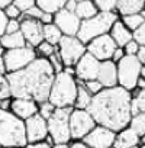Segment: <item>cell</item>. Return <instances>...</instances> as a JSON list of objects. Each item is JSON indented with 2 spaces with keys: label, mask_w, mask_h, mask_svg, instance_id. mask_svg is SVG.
I'll list each match as a JSON object with an SVG mask.
<instances>
[{
  "label": "cell",
  "mask_w": 145,
  "mask_h": 148,
  "mask_svg": "<svg viewBox=\"0 0 145 148\" xmlns=\"http://www.w3.org/2000/svg\"><path fill=\"white\" fill-rule=\"evenodd\" d=\"M132 92L120 87H105L93 96L89 112L97 125L106 126L115 132L126 128L132 118L131 112Z\"/></svg>",
  "instance_id": "obj_1"
},
{
  "label": "cell",
  "mask_w": 145,
  "mask_h": 148,
  "mask_svg": "<svg viewBox=\"0 0 145 148\" xmlns=\"http://www.w3.org/2000/svg\"><path fill=\"white\" fill-rule=\"evenodd\" d=\"M55 73L48 58L36 57L25 68L8 73L13 97L32 99L36 103L48 100Z\"/></svg>",
  "instance_id": "obj_2"
},
{
  "label": "cell",
  "mask_w": 145,
  "mask_h": 148,
  "mask_svg": "<svg viewBox=\"0 0 145 148\" xmlns=\"http://www.w3.org/2000/svg\"><path fill=\"white\" fill-rule=\"evenodd\" d=\"M79 82L74 74H70L67 71H61L55 74L48 100L55 108H68L74 105L76 95H77Z\"/></svg>",
  "instance_id": "obj_3"
},
{
  "label": "cell",
  "mask_w": 145,
  "mask_h": 148,
  "mask_svg": "<svg viewBox=\"0 0 145 148\" xmlns=\"http://www.w3.org/2000/svg\"><path fill=\"white\" fill-rule=\"evenodd\" d=\"M0 144L25 147L28 144L25 134V121L10 110L0 109Z\"/></svg>",
  "instance_id": "obj_4"
},
{
  "label": "cell",
  "mask_w": 145,
  "mask_h": 148,
  "mask_svg": "<svg viewBox=\"0 0 145 148\" xmlns=\"http://www.w3.org/2000/svg\"><path fill=\"white\" fill-rule=\"evenodd\" d=\"M119 19L118 13L113 12H99L97 15H94L90 19L81 21L80 29L77 32V38L83 42V44H89L92 39L109 34L112 25Z\"/></svg>",
  "instance_id": "obj_5"
},
{
  "label": "cell",
  "mask_w": 145,
  "mask_h": 148,
  "mask_svg": "<svg viewBox=\"0 0 145 148\" xmlns=\"http://www.w3.org/2000/svg\"><path fill=\"white\" fill-rule=\"evenodd\" d=\"M72 106L68 108H55L54 113L47 119L48 123V135L52 138L54 144H70V113Z\"/></svg>",
  "instance_id": "obj_6"
},
{
  "label": "cell",
  "mask_w": 145,
  "mask_h": 148,
  "mask_svg": "<svg viewBox=\"0 0 145 148\" xmlns=\"http://www.w3.org/2000/svg\"><path fill=\"white\" fill-rule=\"evenodd\" d=\"M142 64L136 55H125L120 61L116 62L118 68V86L133 92L136 89V82L139 79V71Z\"/></svg>",
  "instance_id": "obj_7"
},
{
  "label": "cell",
  "mask_w": 145,
  "mask_h": 148,
  "mask_svg": "<svg viewBox=\"0 0 145 148\" xmlns=\"http://www.w3.org/2000/svg\"><path fill=\"white\" fill-rule=\"evenodd\" d=\"M86 51V44H83L77 36L62 35L57 45V52L60 54L64 67H74Z\"/></svg>",
  "instance_id": "obj_8"
},
{
  "label": "cell",
  "mask_w": 145,
  "mask_h": 148,
  "mask_svg": "<svg viewBox=\"0 0 145 148\" xmlns=\"http://www.w3.org/2000/svg\"><path fill=\"white\" fill-rule=\"evenodd\" d=\"M36 57H38V54H36L35 48L28 45V44L25 47H21V48L5 49V52H3V60H5L8 73H15V71L25 68Z\"/></svg>",
  "instance_id": "obj_9"
},
{
  "label": "cell",
  "mask_w": 145,
  "mask_h": 148,
  "mask_svg": "<svg viewBox=\"0 0 145 148\" xmlns=\"http://www.w3.org/2000/svg\"><path fill=\"white\" fill-rule=\"evenodd\" d=\"M96 125L97 123H96V121L93 119V116L90 115L89 110L72 108V110L70 113V134H71V141L72 139H76V141L83 139Z\"/></svg>",
  "instance_id": "obj_10"
},
{
  "label": "cell",
  "mask_w": 145,
  "mask_h": 148,
  "mask_svg": "<svg viewBox=\"0 0 145 148\" xmlns=\"http://www.w3.org/2000/svg\"><path fill=\"white\" fill-rule=\"evenodd\" d=\"M116 47H118L116 42L113 41V38L109 34L100 35V36L92 39L89 44H86L87 52L92 54L99 61L112 60V55H113V51L116 49Z\"/></svg>",
  "instance_id": "obj_11"
},
{
  "label": "cell",
  "mask_w": 145,
  "mask_h": 148,
  "mask_svg": "<svg viewBox=\"0 0 145 148\" xmlns=\"http://www.w3.org/2000/svg\"><path fill=\"white\" fill-rule=\"evenodd\" d=\"M99 67H100V61L86 51L81 55V58L77 61V64L74 65V76L79 82L94 80L97 79Z\"/></svg>",
  "instance_id": "obj_12"
},
{
  "label": "cell",
  "mask_w": 145,
  "mask_h": 148,
  "mask_svg": "<svg viewBox=\"0 0 145 148\" xmlns=\"http://www.w3.org/2000/svg\"><path fill=\"white\" fill-rule=\"evenodd\" d=\"M115 136H116L115 131L102 125H96L81 141L86 142L90 148H112Z\"/></svg>",
  "instance_id": "obj_13"
},
{
  "label": "cell",
  "mask_w": 145,
  "mask_h": 148,
  "mask_svg": "<svg viewBox=\"0 0 145 148\" xmlns=\"http://www.w3.org/2000/svg\"><path fill=\"white\" fill-rule=\"evenodd\" d=\"M54 23L58 26V29L62 32V35L77 36V32L81 25V19L74 12H70L62 8L54 13Z\"/></svg>",
  "instance_id": "obj_14"
},
{
  "label": "cell",
  "mask_w": 145,
  "mask_h": 148,
  "mask_svg": "<svg viewBox=\"0 0 145 148\" xmlns=\"http://www.w3.org/2000/svg\"><path fill=\"white\" fill-rule=\"evenodd\" d=\"M25 134L28 142L45 141L48 136V123L39 113L25 119Z\"/></svg>",
  "instance_id": "obj_15"
},
{
  "label": "cell",
  "mask_w": 145,
  "mask_h": 148,
  "mask_svg": "<svg viewBox=\"0 0 145 148\" xmlns=\"http://www.w3.org/2000/svg\"><path fill=\"white\" fill-rule=\"evenodd\" d=\"M21 32H22L26 44L34 48L44 41V25L38 19L23 18L21 21Z\"/></svg>",
  "instance_id": "obj_16"
},
{
  "label": "cell",
  "mask_w": 145,
  "mask_h": 148,
  "mask_svg": "<svg viewBox=\"0 0 145 148\" xmlns=\"http://www.w3.org/2000/svg\"><path fill=\"white\" fill-rule=\"evenodd\" d=\"M38 106L39 103H36L32 99H26V97H12V105H10V112L15 113L18 118L21 119H28L34 115L38 113Z\"/></svg>",
  "instance_id": "obj_17"
},
{
  "label": "cell",
  "mask_w": 145,
  "mask_h": 148,
  "mask_svg": "<svg viewBox=\"0 0 145 148\" xmlns=\"http://www.w3.org/2000/svg\"><path fill=\"white\" fill-rule=\"evenodd\" d=\"M97 80L103 84V87H113L118 86V68L113 60L100 61Z\"/></svg>",
  "instance_id": "obj_18"
},
{
  "label": "cell",
  "mask_w": 145,
  "mask_h": 148,
  "mask_svg": "<svg viewBox=\"0 0 145 148\" xmlns=\"http://www.w3.org/2000/svg\"><path fill=\"white\" fill-rule=\"evenodd\" d=\"M141 142H142L141 136L132 128L126 126L116 132L113 148H133V147H138Z\"/></svg>",
  "instance_id": "obj_19"
},
{
  "label": "cell",
  "mask_w": 145,
  "mask_h": 148,
  "mask_svg": "<svg viewBox=\"0 0 145 148\" xmlns=\"http://www.w3.org/2000/svg\"><path fill=\"white\" fill-rule=\"evenodd\" d=\"M109 35L113 38V41L116 42L118 47H123L126 42H129L131 39H133V32H131V31L123 25V22L120 21V18L112 25Z\"/></svg>",
  "instance_id": "obj_20"
},
{
  "label": "cell",
  "mask_w": 145,
  "mask_h": 148,
  "mask_svg": "<svg viewBox=\"0 0 145 148\" xmlns=\"http://www.w3.org/2000/svg\"><path fill=\"white\" fill-rule=\"evenodd\" d=\"M144 8H145V0H116V13L120 16L138 13Z\"/></svg>",
  "instance_id": "obj_21"
},
{
  "label": "cell",
  "mask_w": 145,
  "mask_h": 148,
  "mask_svg": "<svg viewBox=\"0 0 145 148\" xmlns=\"http://www.w3.org/2000/svg\"><path fill=\"white\" fill-rule=\"evenodd\" d=\"M2 41V48L3 49H13V48H21L26 45V41L22 35V32H13V34H3L0 36Z\"/></svg>",
  "instance_id": "obj_22"
},
{
  "label": "cell",
  "mask_w": 145,
  "mask_h": 148,
  "mask_svg": "<svg viewBox=\"0 0 145 148\" xmlns=\"http://www.w3.org/2000/svg\"><path fill=\"white\" fill-rule=\"evenodd\" d=\"M79 82V80H77ZM92 99H93V95L89 93V90L84 87L83 82H79V86H77V95H76V100H74V105L72 108L76 109H89L90 103H92Z\"/></svg>",
  "instance_id": "obj_23"
},
{
  "label": "cell",
  "mask_w": 145,
  "mask_h": 148,
  "mask_svg": "<svg viewBox=\"0 0 145 148\" xmlns=\"http://www.w3.org/2000/svg\"><path fill=\"white\" fill-rule=\"evenodd\" d=\"M81 21H86V19H90L93 18L94 15L99 13L96 5L93 0H84V2H79L77 3V8H76V12H74Z\"/></svg>",
  "instance_id": "obj_24"
},
{
  "label": "cell",
  "mask_w": 145,
  "mask_h": 148,
  "mask_svg": "<svg viewBox=\"0 0 145 148\" xmlns=\"http://www.w3.org/2000/svg\"><path fill=\"white\" fill-rule=\"evenodd\" d=\"M131 112H132V115L145 112V89H135V93H132Z\"/></svg>",
  "instance_id": "obj_25"
},
{
  "label": "cell",
  "mask_w": 145,
  "mask_h": 148,
  "mask_svg": "<svg viewBox=\"0 0 145 148\" xmlns=\"http://www.w3.org/2000/svg\"><path fill=\"white\" fill-rule=\"evenodd\" d=\"M61 38H62V32L58 29V26L54 22L44 25V41H47L52 45H58Z\"/></svg>",
  "instance_id": "obj_26"
},
{
  "label": "cell",
  "mask_w": 145,
  "mask_h": 148,
  "mask_svg": "<svg viewBox=\"0 0 145 148\" xmlns=\"http://www.w3.org/2000/svg\"><path fill=\"white\" fill-rule=\"evenodd\" d=\"M67 0H36V6H39L44 12L55 13L64 8Z\"/></svg>",
  "instance_id": "obj_27"
},
{
  "label": "cell",
  "mask_w": 145,
  "mask_h": 148,
  "mask_svg": "<svg viewBox=\"0 0 145 148\" xmlns=\"http://www.w3.org/2000/svg\"><path fill=\"white\" fill-rule=\"evenodd\" d=\"M120 21L123 22V25L131 31V32H135L145 21L142 19V16L139 15V12L138 13H131V15H123V16H120Z\"/></svg>",
  "instance_id": "obj_28"
},
{
  "label": "cell",
  "mask_w": 145,
  "mask_h": 148,
  "mask_svg": "<svg viewBox=\"0 0 145 148\" xmlns=\"http://www.w3.org/2000/svg\"><path fill=\"white\" fill-rule=\"evenodd\" d=\"M129 128H132L141 138L145 135V112H139L136 115H132L129 121Z\"/></svg>",
  "instance_id": "obj_29"
},
{
  "label": "cell",
  "mask_w": 145,
  "mask_h": 148,
  "mask_svg": "<svg viewBox=\"0 0 145 148\" xmlns=\"http://www.w3.org/2000/svg\"><path fill=\"white\" fill-rule=\"evenodd\" d=\"M35 51H36L38 57L48 58V57H51V55L57 51V45H52V44H49V42H47V41H42L39 45L35 47Z\"/></svg>",
  "instance_id": "obj_30"
},
{
  "label": "cell",
  "mask_w": 145,
  "mask_h": 148,
  "mask_svg": "<svg viewBox=\"0 0 145 148\" xmlns=\"http://www.w3.org/2000/svg\"><path fill=\"white\" fill-rule=\"evenodd\" d=\"M12 96V87L8 79V74L0 76V99H10Z\"/></svg>",
  "instance_id": "obj_31"
},
{
  "label": "cell",
  "mask_w": 145,
  "mask_h": 148,
  "mask_svg": "<svg viewBox=\"0 0 145 148\" xmlns=\"http://www.w3.org/2000/svg\"><path fill=\"white\" fill-rule=\"evenodd\" d=\"M99 12H113L116 13V0H93Z\"/></svg>",
  "instance_id": "obj_32"
},
{
  "label": "cell",
  "mask_w": 145,
  "mask_h": 148,
  "mask_svg": "<svg viewBox=\"0 0 145 148\" xmlns=\"http://www.w3.org/2000/svg\"><path fill=\"white\" fill-rule=\"evenodd\" d=\"M55 110V106L49 102V100H45V102H41L39 106H38V113L44 118V119H48Z\"/></svg>",
  "instance_id": "obj_33"
},
{
  "label": "cell",
  "mask_w": 145,
  "mask_h": 148,
  "mask_svg": "<svg viewBox=\"0 0 145 148\" xmlns=\"http://www.w3.org/2000/svg\"><path fill=\"white\" fill-rule=\"evenodd\" d=\"M3 10H5V13H6V16H8L9 19H21V16H22V13H23L13 2L9 3Z\"/></svg>",
  "instance_id": "obj_34"
},
{
  "label": "cell",
  "mask_w": 145,
  "mask_h": 148,
  "mask_svg": "<svg viewBox=\"0 0 145 148\" xmlns=\"http://www.w3.org/2000/svg\"><path fill=\"white\" fill-rule=\"evenodd\" d=\"M48 60H49V62H51L52 70H54V73H55V74H58V73H61V71L64 70L62 60H61V57H60V54H58L57 51H55L51 57H48Z\"/></svg>",
  "instance_id": "obj_35"
},
{
  "label": "cell",
  "mask_w": 145,
  "mask_h": 148,
  "mask_svg": "<svg viewBox=\"0 0 145 148\" xmlns=\"http://www.w3.org/2000/svg\"><path fill=\"white\" fill-rule=\"evenodd\" d=\"M83 84H84V87L89 90V93H92L93 96L97 95L99 92H102V90L105 89L103 84H102L97 79H94V80H89V82H83Z\"/></svg>",
  "instance_id": "obj_36"
},
{
  "label": "cell",
  "mask_w": 145,
  "mask_h": 148,
  "mask_svg": "<svg viewBox=\"0 0 145 148\" xmlns=\"http://www.w3.org/2000/svg\"><path fill=\"white\" fill-rule=\"evenodd\" d=\"M139 44L135 41V39H131L129 42H126L122 48H123V51H125V55H136L138 54V51H139Z\"/></svg>",
  "instance_id": "obj_37"
},
{
  "label": "cell",
  "mask_w": 145,
  "mask_h": 148,
  "mask_svg": "<svg viewBox=\"0 0 145 148\" xmlns=\"http://www.w3.org/2000/svg\"><path fill=\"white\" fill-rule=\"evenodd\" d=\"M133 39H135L141 47H145V22L133 32Z\"/></svg>",
  "instance_id": "obj_38"
},
{
  "label": "cell",
  "mask_w": 145,
  "mask_h": 148,
  "mask_svg": "<svg viewBox=\"0 0 145 148\" xmlns=\"http://www.w3.org/2000/svg\"><path fill=\"white\" fill-rule=\"evenodd\" d=\"M12 2H13L22 12H25V10H28L29 8H32V6L36 5V0H12Z\"/></svg>",
  "instance_id": "obj_39"
},
{
  "label": "cell",
  "mask_w": 145,
  "mask_h": 148,
  "mask_svg": "<svg viewBox=\"0 0 145 148\" xmlns=\"http://www.w3.org/2000/svg\"><path fill=\"white\" fill-rule=\"evenodd\" d=\"M21 31V21L19 19H9L6 26V34H13Z\"/></svg>",
  "instance_id": "obj_40"
},
{
  "label": "cell",
  "mask_w": 145,
  "mask_h": 148,
  "mask_svg": "<svg viewBox=\"0 0 145 148\" xmlns=\"http://www.w3.org/2000/svg\"><path fill=\"white\" fill-rule=\"evenodd\" d=\"M8 22H9V18L6 16V13H5L3 9H0V36H2L3 34H6Z\"/></svg>",
  "instance_id": "obj_41"
},
{
  "label": "cell",
  "mask_w": 145,
  "mask_h": 148,
  "mask_svg": "<svg viewBox=\"0 0 145 148\" xmlns=\"http://www.w3.org/2000/svg\"><path fill=\"white\" fill-rule=\"evenodd\" d=\"M23 148H52V145L47 141H39V142H28Z\"/></svg>",
  "instance_id": "obj_42"
},
{
  "label": "cell",
  "mask_w": 145,
  "mask_h": 148,
  "mask_svg": "<svg viewBox=\"0 0 145 148\" xmlns=\"http://www.w3.org/2000/svg\"><path fill=\"white\" fill-rule=\"evenodd\" d=\"M123 57H125V51H123V48H122V47H116V49L113 51L112 60H113L115 62H118V61H120Z\"/></svg>",
  "instance_id": "obj_43"
},
{
  "label": "cell",
  "mask_w": 145,
  "mask_h": 148,
  "mask_svg": "<svg viewBox=\"0 0 145 148\" xmlns=\"http://www.w3.org/2000/svg\"><path fill=\"white\" fill-rule=\"evenodd\" d=\"M68 148H90L86 142H83L81 139L80 141H76V139H72L70 144H68Z\"/></svg>",
  "instance_id": "obj_44"
},
{
  "label": "cell",
  "mask_w": 145,
  "mask_h": 148,
  "mask_svg": "<svg viewBox=\"0 0 145 148\" xmlns=\"http://www.w3.org/2000/svg\"><path fill=\"white\" fill-rule=\"evenodd\" d=\"M41 22L42 25H47V23H52L54 22V13H48V12H44L42 18H41Z\"/></svg>",
  "instance_id": "obj_45"
},
{
  "label": "cell",
  "mask_w": 145,
  "mask_h": 148,
  "mask_svg": "<svg viewBox=\"0 0 145 148\" xmlns=\"http://www.w3.org/2000/svg\"><path fill=\"white\" fill-rule=\"evenodd\" d=\"M10 105H12V97L10 99H0V109L10 110Z\"/></svg>",
  "instance_id": "obj_46"
},
{
  "label": "cell",
  "mask_w": 145,
  "mask_h": 148,
  "mask_svg": "<svg viewBox=\"0 0 145 148\" xmlns=\"http://www.w3.org/2000/svg\"><path fill=\"white\" fill-rule=\"evenodd\" d=\"M76 8H77V2H76V0H67V3L64 5V9H67L70 12H76Z\"/></svg>",
  "instance_id": "obj_47"
},
{
  "label": "cell",
  "mask_w": 145,
  "mask_h": 148,
  "mask_svg": "<svg viewBox=\"0 0 145 148\" xmlns=\"http://www.w3.org/2000/svg\"><path fill=\"white\" fill-rule=\"evenodd\" d=\"M136 58L139 60V62L142 65H145V47H139V51L136 54Z\"/></svg>",
  "instance_id": "obj_48"
},
{
  "label": "cell",
  "mask_w": 145,
  "mask_h": 148,
  "mask_svg": "<svg viewBox=\"0 0 145 148\" xmlns=\"http://www.w3.org/2000/svg\"><path fill=\"white\" fill-rule=\"evenodd\" d=\"M3 74H8V70H6V64H5L3 55H0V76H3Z\"/></svg>",
  "instance_id": "obj_49"
},
{
  "label": "cell",
  "mask_w": 145,
  "mask_h": 148,
  "mask_svg": "<svg viewBox=\"0 0 145 148\" xmlns=\"http://www.w3.org/2000/svg\"><path fill=\"white\" fill-rule=\"evenodd\" d=\"M136 89H145V80L144 79H138V82H136Z\"/></svg>",
  "instance_id": "obj_50"
},
{
  "label": "cell",
  "mask_w": 145,
  "mask_h": 148,
  "mask_svg": "<svg viewBox=\"0 0 145 148\" xmlns=\"http://www.w3.org/2000/svg\"><path fill=\"white\" fill-rule=\"evenodd\" d=\"M9 3H12V0H0V9H5Z\"/></svg>",
  "instance_id": "obj_51"
},
{
  "label": "cell",
  "mask_w": 145,
  "mask_h": 148,
  "mask_svg": "<svg viewBox=\"0 0 145 148\" xmlns=\"http://www.w3.org/2000/svg\"><path fill=\"white\" fill-rule=\"evenodd\" d=\"M52 148H68V144H54Z\"/></svg>",
  "instance_id": "obj_52"
},
{
  "label": "cell",
  "mask_w": 145,
  "mask_h": 148,
  "mask_svg": "<svg viewBox=\"0 0 145 148\" xmlns=\"http://www.w3.org/2000/svg\"><path fill=\"white\" fill-rule=\"evenodd\" d=\"M139 77L145 80V65H142V67H141V71H139Z\"/></svg>",
  "instance_id": "obj_53"
},
{
  "label": "cell",
  "mask_w": 145,
  "mask_h": 148,
  "mask_svg": "<svg viewBox=\"0 0 145 148\" xmlns=\"http://www.w3.org/2000/svg\"><path fill=\"white\" fill-rule=\"evenodd\" d=\"M2 148H23V147H16V145H5Z\"/></svg>",
  "instance_id": "obj_54"
},
{
  "label": "cell",
  "mask_w": 145,
  "mask_h": 148,
  "mask_svg": "<svg viewBox=\"0 0 145 148\" xmlns=\"http://www.w3.org/2000/svg\"><path fill=\"white\" fill-rule=\"evenodd\" d=\"M139 15H141V16H142V19L145 21V8H144V9H142V10L139 12Z\"/></svg>",
  "instance_id": "obj_55"
},
{
  "label": "cell",
  "mask_w": 145,
  "mask_h": 148,
  "mask_svg": "<svg viewBox=\"0 0 145 148\" xmlns=\"http://www.w3.org/2000/svg\"><path fill=\"white\" fill-rule=\"evenodd\" d=\"M3 52H5V49H3L2 47H0V55H3Z\"/></svg>",
  "instance_id": "obj_56"
},
{
  "label": "cell",
  "mask_w": 145,
  "mask_h": 148,
  "mask_svg": "<svg viewBox=\"0 0 145 148\" xmlns=\"http://www.w3.org/2000/svg\"><path fill=\"white\" fill-rule=\"evenodd\" d=\"M138 148H145V144H142V142H141V145H139Z\"/></svg>",
  "instance_id": "obj_57"
},
{
  "label": "cell",
  "mask_w": 145,
  "mask_h": 148,
  "mask_svg": "<svg viewBox=\"0 0 145 148\" xmlns=\"http://www.w3.org/2000/svg\"><path fill=\"white\" fill-rule=\"evenodd\" d=\"M141 141H142V144H145V135H144V136L141 138Z\"/></svg>",
  "instance_id": "obj_58"
},
{
  "label": "cell",
  "mask_w": 145,
  "mask_h": 148,
  "mask_svg": "<svg viewBox=\"0 0 145 148\" xmlns=\"http://www.w3.org/2000/svg\"><path fill=\"white\" fill-rule=\"evenodd\" d=\"M76 2H77V3H79V2H84V0H76Z\"/></svg>",
  "instance_id": "obj_59"
},
{
  "label": "cell",
  "mask_w": 145,
  "mask_h": 148,
  "mask_svg": "<svg viewBox=\"0 0 145 148\" xmlns=\"http://www.w3.org/2000/svg\"><path fill=\"white\" fill-rule=\"evenodd\" d=\"M0 47H2V41H0Z\"/></svg>",
  "instance_id": "obj_60"
},
{
  "label": "cell",
  "mask_w": 145,
  "mask_h": 148,
  "mask_svg": "<svg viewBox=\"0 0 145 148\" xmlns=\"http://www.w3.org/2000/svg\"><path fill=\"white\" fill-rule=\"evenodd\" d=\"M0 148H2V144H0Z\"/></svg>",
  "instance_id": "obj_61"
},
{
  "label": "cell",
  "mask_w": 145,
  "mask_h": 148,
  "mask_svg": "<svg viewBox=\"0 0 145 148\" xmlns=\"http://www.w3.org/2000/svg\"><path fill=\"white\" fill-rule=\"evenodd\" d=\"M112 148H113V147H112Z\"/></svg>",
  "instance_id": "obj_62"
}]
</instances>
